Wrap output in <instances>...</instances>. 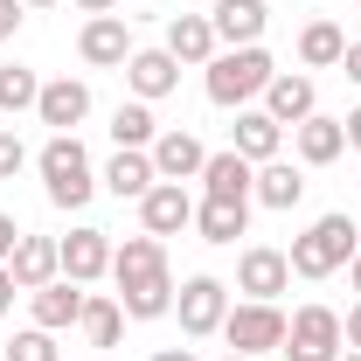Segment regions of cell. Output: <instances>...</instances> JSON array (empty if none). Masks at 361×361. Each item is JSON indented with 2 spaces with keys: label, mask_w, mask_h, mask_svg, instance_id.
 Returning <instances> with one entry per match:
<instances>
[{
  "label": "cell",
  "mask_w": 361,
  "mask_h": 361,
  "mask_svg": "<svg viewBox=\"0 0 361 361\" xmlns=\"http://www.w3.org/2000/svg\"><path fill=\"white\" fill-rule=\"evenodd\" d=\"M341 361H361V348H348V355H341Z\"/></svg>",
  "instance_id": "obj_43"
},
{
  "label": "cell",
  "mask_w": 361,
  "mask_h": 361,
  "mask_svg": "<svg viewBox=\"0 0 361 361\" xmlns=\"http://www.w3.org/2000/svg\"><path fill=\"white\" fill-rule=\"evenodd\" d=\"M14 28H21V0H0V42H7Z\"/></svg>",
  "instance_id": "obj_34"
},
{
  "label": "cell",
  "mask_w": 361,
  "mask_h": 361,
  "mask_svg": "<svg viewBox=\"0 0 361 361\" xmlns=\"http://www.w3.org/2000/svg\"><path fill=\"white\" fill-rule=\"evenodd\" d=\"M285 361H341L348 355V341H341V313L334 306H299V313L285 319Z\"/></svg>",
  "instance_id": "obj_5"
},
{
  "label": "cell",
  "mask_w": 361,
  "mask_h": 361,
  "mask_svg": "<svg viewBox=\"0 0 361 361\" xmlns=\"http://www.w3.org/2000/svg\"><path fill=\"white\" fill-rule=\"evenodd\" d=\"M160 49H167L174 63H188V70H209V63L223 56V42H216V21H209V14H174Z\"/></svg>",
  "instance_id": "obj_10"
},
{
  "label": "cell",
  "mask_w": 361,
  "mask_h": 361,
  "mask_svg": "<svg viewBox=\"0 0 361 361\" xmlns=\"http://www.w3.org/2000/svg\"><path fill=\"white\" fill-rule=\"evenodd\" d=\"M341 126H348V146H355V153H361V104H355V111H348V118H341Z\"/></svg>",
  "instance_id": "obj_38"
},
{
  "label": "cell",
  "mask_w": 361,
  "mask_h": 361,
  "mask_svg": "<svg viewBox=\"0 0 361 361\" xmlns=\"http://www.w3.org/2000/svg\"><path fill=\"white\" fill-rule=\"evenodd\" d=\"M21 167H28V146H21V133H7V126H0V180H14Z\"/></svg>",
  "instance_id": "obj_32"
},
{
  "label": "cell",
  "mask_w": 361,
  "mask_h": 361,
  "mask_svg": "<svg viewBox=\"0 0 361 361\" xmlns=\"http://www.w3.org/2000/svg\"><path fill=\"white\" fill-rule=\"evenodd\" d=\"M77 7H84V14H111L118 0H77Z\"/></svg>",
  "instance_id": "obj_39"
},
{
  "label": "cell",
  "mask_w": 361,
  "mask_h": 361,
  "mask_svg": "<svg viewBox=\"0 0 361 361\" xmlns=\"http://www.w3.org/2000/svg\"><path fill=\"white\" fill-rule=\"evenodd\" d=\"M111 139L146 153V146L160 139V118H153V104H139V97H133V104H118V111H111Z\"/></svg>",
  "instance_id": "obj_29"
},
{
  "label": "cell",
  "mask_w": 361,
  "mask_h": 361,
  "mask_svg": "<svg viewBox=\"0 0 361 361\" xmlns=\"http://www.w3.org/2000/svg\"><path fill=\"white\" fill-rule=\"evenodd\" d=\"M35 97H42V77L28 70V63H0V111L14 118V111H35Z\"/></svg>",
  "instance_id": "obj_30"
},
{
  "label": "cell",
  "mask_w": 361,
  "mask_h": 361,
  "mask_svg": "<svg viewBox=\"0 0 361 361\" xmlns=\"http://www.w3.org/2000/svg\"><path fill=\"white\" fill-rule=\"evenodd\" d=\"M118 306H126V319H160V313H174V271L118 278Z\"/></svg>",
  "instance_id": "obj_20"
},
{
  "label": "cell",
  "mask_w": 361,
  "mask_h": 361,
  "mask_svg": "<svg viewBox=\"0 0 361 361\" xmlns=\"http://www.w3.org/2000/svg\"><path fill=\"white\" fill-rule=\"evenodd\" d=\"M348 278H355V292H361V250H355V257H348Z\"/></svg>",
  "instance_id": "obj_41"
},
{
  "label": "cell",
  "mask_w": 361,
  "mask_h": 361,
  "mask_svg": "<svg viewBox=\"0 0 361 361\" xmlns=\"http://www.w3.org/2000/svg\"><path fill=\"white\" fill-rule=\"evenodd\" d=\"M195 229H202V243H236V236H250V202H195Z\"/></svg>",
  "instance_id": "obj_24"
},
{
  "label": "cell",
  "mask_w": 361,
  "mask_h": 361,
  "mask_svg": "<svg viewBox=\"0 0 361 361\" xmlns=\"http://www.w3.org/2000/svg\"><path fill=\"white\" fill-rule=\"evenodd\" d=\"M341 341H348V348H361V306H348V319H341Z\"/></svg>",
  "instance_id": "obj_35"
},
{
  "label": "cell",
  "mask_w": 361,
  "mask_h": 361,
  "mask_svg": "<svg viewBox=\"0 0 361 361\" xmlns=\"http://www.w3.org/2000/svg\"><path fill=\"white\" fill-rule=\"evenodd\" d=\"M35 167H42V188L56 209H84L90 195H97V174H90V153L77 133H49V146L35 153Z\"/></svg>",
  "instance_id": "obj_3"
},
{
  "label": "cell",
  "mask_w": 361,
  "mask_h": 361,
  "mask_svg": "<svg viewBox=\"0 0 361 361\" xmlns=\"http://www.w3.org/2000/svg\"><path fill=\"white\" fill-rule=\"evenodd\" d=\"M153 180H160V174H153V153H139V146H118L111 167H104V188H111L118 202H139Z\"/></svg>",
  "instance_id": "obj_25"
},
{
  "label": "cell",
  "mask_w": 361,
  "mask_h": 361,
  "mask_svg": "<svg viewBox=\"0 0 361 361\" xmlns=\"http://www.w3.org/2000/svg\"><path fill=\"white\" fill-rule=\"evenodd\" d=\"M292 146H299V160H306V167H334V160L348 153V126H341V118H326V111H313L306 126H292Z\"/></svg>",
  "instance_id": "obj_21"
},
{
  "label": "cell",
  "mask_w": 361,
  "mask_h": 361,
  "mask_svg": "<svg viewBox=\"0 0 361 361\" xmlns=\"http://www.w3.org/2000/svg\"><path fill=\"white\" fill-rule=\"evenodd\" d=\"M278 77V63L264 56V42H250V49H223L216 63H209V104H223V111H243L250 97H264V84Z\"/></svg>",
  "instance_id": "obj_2"
},
{
  "label": "cell",
  "mask_w": 361,
  "mask_h": 361,
  "mask_svg": "<svg viewBox=\"0 0 361 361\" xmlns=\"http://www.w3.org/2000/svg\"><path fill=\"white\" fill-rule=\"evenodd\" d=\"M355 14H361V0H355Z\"/></svg>",
  "instance_id": "obj_45"
},
{
  "label": "cell",
  "mask_w": 361,
  "mask_h": 361,
  "mask_svg": "<svg viewBox=\"0 0 361 361\" xmlns=\"http://www.w3.org/2000/svg\"><path fill=\"white\" fill-rule=\"evenodd\" d=\"M21 7H63V0H21Z\"/></svg>",
  "instance_id": "obj_42"
},
{
  "label": "cell",
  "mask_w": 361,
  "mask_h": 361,
  "mask_svg": "<svg viewBox=\"0 0 361 361\" xmlns=\"http://www.w3.org/2000/svg\"><path fill=\"white\" fill-rule=\"evenodd\" d=\"M264 111L278 118V126H306L319 111V90H313V77H299V70H278L264 84Z\"/></svg>",
  "instance_id": "obj_15"
},
{
  "label": "cell",
  "mask_w": 361,
  "mask_h": 361,
  "mask_svg": "<svg viewBox=\"0 0 361 361\" xmlns=\"http://www.w3.org/2000/svg\"><path fill=\"white\" fill-rule=\"evenodd\" d=\"M223 341L229 355H278L285 348V313H278V299H243V306H229L223 319Z\"/></svg>",
  "instance_id": "obj_4"
},
{
  "label": "cell",
  "mask_w": 361,
  "mask_h": 361,
  "mask_svg": "<svg viewBox=\"0 0 361 361\" xmlns=\"http://www.w3.org/2000/svg\"><path fill=\"white\" fill-rule=\"evenodd\" d=\"M341 70H348V84H361V42H348V56H341Z\"/></svg>",
  "instance_id": "obj_37"
},
{
  "label": "cell",
  "mask_w": 361,
  "mask_h": 361,
  "mask_svg": "<svg viewBox=\"0 0 361 361\" xmlns=\"http://www.w3.org/2000/svg\"><path fill=\"white\" fill-rule=\"evenodd\" d=\"M223 361H250V355H223Z\"/></svg>",
  "instance_id": "obj_44"
},
{
  "label": "cell",
  "mask_w": 361,
  "mask_h": 361,
  "mask_svg": "<svg viewBox=\"0 0 361 361\" xmlns=\"http://www.w3.org/2000/svg\"><path fill=\"white\" fill-rule=\"evenodd\" d=\"M56 250H63V278H77V285H97V278L111 271V236H104V229H90V223L70 229Z\"/></svg>",
  "instance_id": "obj_13"
},
{
  "label": "cell",
  "mask_w": 361,
  "mask_h": 361,
  "mask_svg": "<svg viewBox=\"0 0 361 361\" xmlns=\"http://www.w3.org/2000/svg\"><path fill=\"white\" fill-rule=\"evenodd\" d=\"M174 313H180V334H188V341H209V334H223V319H229V285H223V278H209V271L180 278Z\"/></svg>",
  "instance_id": "obj_6"
},
{
  "label": "cell",
  "mask_w": 361,
  "mask_h": 361,
  "mask_svg": "<svg viewBox=\"0 0 361 361\" xmlns=\"http://www.w3.org/2000/svg\"><path fill=\"white\" fill-rule=\"evenodd\" d=\"M14 243H21V229H14V216H0V264H14Z\"/></svg>",
  "instance_id": "obj_33"
},
{
  "label": "cell",
  "mask_w": 361,
  "mask_h": 361,
  "mask_svg": "<svg viewBox=\"0 0 361 361\" xmlns=\"http://www.w3.org/2000/svg\"><path fill=\"white\" fill-rule=\"evenodd\" d=\"M126 84H133L139 104H160V97L180 84V63L167 49H133V56H126Z\"/></svg>",
  "instance_id": "obj_17"
},
{
  "label": "cell",
  "mask_w": 361,
  "mask_h": 361,
  "mask_svg": "<svg viewBox=\"0 0 361 361\" xmlns=\"http://www.w3.org/2000/svg\"><path fill=\"white\" fill-rule=\"evenodd\" d=\"M7 271H14V285H21V292H42V285H56V278H63V250H56V236H21Z\"/></svg>",
  "instance_id": "obj_19"
},
{
  "label": "cell",
  "mask_w": 361,
  "mask_h": 361,
  "mask_svg": "<svg viewBox=\"0 0 361 361\" xmlns=\"http://www.w3.org/2000/svg\"><path fill=\"white\" fill-rule=\"evenodd\" d=\"M278 146H285V126L271 118V111H236V126H229V153H243L250 167H264V160H278Z\"/></svg>",
  "instance_id": "obj_16"
},
{
  "label": "cell",
  "mask_w": 361,
  "mask_h": 361,
  "mask_svg": "<svg viewBox=\"0 0 361 361\" xmlns=\"http://www.w3.org/2000/svg\"><path fill=\"white\" fill-rule=\"evenodd\" d=\"M285 285H292V257H285V250L250 243V250L236 257V292H243V299H278Z\"/></svg>",
  "instance_id": "obj_8"
},
{
  "label": "cell",
  "mask_w": 361,
  "mask_h": 361,
  "mask_svg": "<svg viewBox=\"0 0 361 361\" xmlns=\"http://www.w3.org/2000/svg\"><path fill=\"white\" fill-rule=\"evenodd\" d=\"M341 56H348V35H341V21H306L299 28V63L306 70H341Z\"/></svg>",
  "instance_id": "obj_26"
},
{
  "label": "cell",
  "mask_w": 361,
  "mask_h": 361,
  "mask_svg": "<svg viewBox=\"0 0 361 361\" xmlns=\"http://www.w3.org/2000/svg\"><path fill=\"white\" fill-rule=\"evenodd\" d=\"M14 292H21V285H14V271L0 264V313H14Z\"/></svg>",
  "instance_id": "obj_36"
},
{
  "label": "cell",
  "mask_w": 361,
  "mask_h": 361,
  "mask_svg": "<svg viewBox=\"0 0 361 361\" xmlns=\"http://www.w3.org/2000/svg\"><path fill=\"white\" fill-rule=\"evenodd\" d=\"M139 229H146V236H180V229H195V195H188V180H153V188L139 195Z\"/></svg>",
  "instance_id": "obj_7"
},
{
  "label": "cell",
  "mask_w": 361,
  "mask_h": 361,
  "mask_svg": "<svg viewBox=\"0 0 361 361\" xmlns=\"http://www.w3.org/2000/svg\"><path fill=\"white\" fill-rule=\"evenodd\" d=\"M77 334H84L90 348H118V334H126V306L104 299V292H84V319H77Z\"/></svg>",
  "instance_id": "obj_27"
},
{
  "label": "cell",
  "mask_w": 361,
  "mask_h": 361,
  "mask_svg": "<svg viewBox=\"0 0 361 361\" xmlns=\"http://www.w3.org/2000/svg\"><path fill=\"white\" fill-rule=\"evenodd\" d=\"M153 361H195V355H188V348H160Z\"/></svg>",
  "instance_id": "obj_40"
},
{
  "label": "cell",
  "mask_w": 361,
  "mask_h": 361,
  "mask_svg": "<svg viewBox=\"0 0 361 361\" xmlns=\"http://www.w3.org/2000/svg\"><path fill=\"white\" fill-rule=\"evenodd\" d=\"M250 195H257L264 209H299V202H306V174H299L292 160H264L257 180H250Z\"/></svg>",
  "instance_id": "obj_23"
},
{
  "label": "cell",
  "mask_w": 361,
  "mask_h": 361,
  "mask_svg": "<svg viewBox=\"0 0 361 361\" xmlns=\"http://www.w3.org/2000/svg\"><path fill=\"white\" fill-rule=\"evenodd\" d=\"M77 56H84L90 70H126V56H133V28H126L118 14H90L84 35H77Z\"/></svg>",
  "instance_id": "obj_9"
},
{
  "label": "cell",
  "mask_w": 361,
  "mask_h": 361,
  "mask_svg": "<svg viewBox=\"0 0 361 361\" xmlns=\"http://www.w3.org/2000/svg\"><path fill=\"white\" fill-rule=\"evenodd\" d=\"M250 180H257V167L243 160V153H209L202 160V188H209V202H250Z\"/></svg>",
  "instance_id": "obj_22"
},
{
  "label": "cell",
  "mask_w": 361,
  "mask_h": 361,
  "mask_svg": "<svg viewBox=\"0 0 361 361\" xmlns=\"http://www.w3.org/2000/svg\"><path fill=\"white\" fill-rule=\"evenodd\" d=\"M35 118H42V126H56V133H77V126L90 118V84H84V77H56V84H42Z\"/></svg>",
  "instance_id": "obj_14"
},
{
  "label": "cell",
  "mask_w": 361,
  "mask_h": 361,
  "mask_svg": "<svg viewBox=\"0 0 361 361\" xmlns=\"http://www.w3.org/2000/svg\"><path fill=\"white\" fill-rule=\"evenodd\" d=\"M361 250V229H355V216H319V223H306L299 236H292V271L299 278H334V271H348V257Z\"/></svg>",
  "instance_id": "obj_1"
},
{
  "label": "cell",
  "mask_w": 361,
  "mask_h": 361,
  "mask_svg": "<svg viewBox=\"0 0 361 361\" xmlns=\"http://www.w3.org/2000/svg\"><path fill=\"white\" fill-rule=\"evenodd\" d=\"M209 21H216V42H223V49H250V42H264L271 7H264V0H216Z\"/></svg>",
  "instance_id": "obj_12"
},
{
  "label": "cell",
  "mask_w": 361,
  "mask_h": 361,
  "mask_svg": "<svg viewBox=\"0 0 361 361\" xmlns=\"http://www.w3.org/2000/svg\"><path fill=\"white\" fill-rule=\"evenodd\" d=\"M146 271H167V243L139 229V236H126L111 250V278H146Z\"/></svg>",
  "instance_id": "obj_28"
},
{
  "label": "cell",
  "mask_w": 361,
  "mask_h": 361,
  "mask_svg": "<svg viewBox=\"0 0 361 361\" xmlns=\"http://www.w3.org/2000/svg\"><path fill=\"white\" fill-rule=\"evenodd\" d=\"M7 361H56V334H42V326L14 334V341H7Z\"/></svg>",
  "instance_id": "obj_31"
},
{
  "label": "cell",
  "mask_w": 361,
  "mask_h": 361,
  "mask_svg": "<svg viewBox=\"0 0 361 361\" xmlns=\"http://www.w3.org/2000/svg\"><path fill=\"white\" fill-rule=\"evenodd\" d=\"M146 153H153V174L160 180H202V160H209V146L188 133V126H167Z\"/></svg>",
  "instance_id": "obj_11"
},
{
  "label": "cell",
  "mask_w": 361,
  "mask_h": 361,
  "mask_svg": "<svg viewBox=\"0 0 361 361\" xmlns=\"http://www.w3.org/2000/svg\"><path fill=\"white\" fill-rule=\"evenodd\" d=\"M28 313H35L42 334L77 326V319H84V285H77V278H56V285H42V292H28Z\"/></svg>",
  "instance_id": "obj_18"
}]
</instances>
